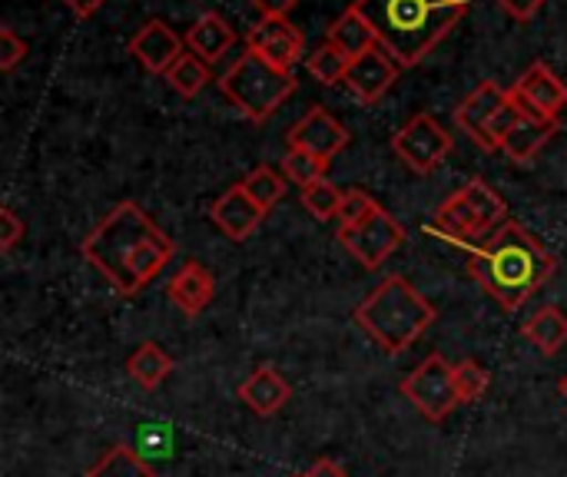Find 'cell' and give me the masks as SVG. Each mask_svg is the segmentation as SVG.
<instances>
[{
  "instance_id": "obj_32",
  "label": "cell",
  "mask_w": 567,
  "mask_h": 477,
  "mask_svg": "<svg viewBox=\"0 0 567 477\" xmlns=\"http://www.w3.org/2000/svg\"><path fill=\"white\" fill-rule=\"evenodd\" d=\"M525 116V106L515 100V93L508 90V100H505V106L495 113V120H492V126H488V139H492V149H502V143H505V136L515 129V123Z\"/></svg>"
},
{
  "instance_id": "obj_37",
  "label": "cell",
  "mask_w": 567,
  "mask_h": 477,
  "mask_svg": "<svg viewBox=\"0 0 567 477\" xmlns=\"http://www.w3.org/2000/svg\"><path fill=\"white\" fill-rule=\"evenodd\" d=\"M252 7H256L262 17H286V13L296 7V0H252Z\"/></svg>"
},
{
  "instance_id": "obj_4",
  "label": "cell",
  "mask_w": 567,
  "mask_h": 477,
  "mask_svg": "<svg viewBox=\"0 0 567 477\" xmlns=\"http://www.w3.org/2000/svg\"><path fill=\"white\" fill-rule=\"evenodd\" d=\"M352 319L385 355H402L435 325L439 309L405 276H389L355 305Z\"/></svg>"
},
{
  "instance_id": "obj_24",
  "label": "cell",
  "mask_w": 567,
  "mask_h": 477,
  "mask_svg": "<svg viewBox=\"0 0 567 477\" xmlns=\"http://www.w3.org/2000/svg\"><path fill=\"white\" fill-rule=\"evenodd\" d=\"M83 477H156V471L143 462V455L130 445L106 448Z\"/></svg>"
},
{
  "instance_id": "obj_29",
  "label": "cell",
  "mask_w": 567,
  "mask_h": 477,
  "mask_svg": "<svg viewBox=\"0 0 567 477\" xmlns=\"http://www.w3.org/2000/svg\"><path fill=\"white\" fill-rule=\"evenodd\" d=\"M492 388V372L478 365L475 359H465L455 365V392L462 405H478Z\"/></svg>"
},
{
  "instance_id": "obj_13",
  "label": "cell",
  "mask_w": 567,
  "mask_h": 477,
  "mask_svg": "<svg viewBox=\"0 0 567 477\" xmlns=\"http://www.w3.org/2000/svg\"><path fill=\"white\" fill-rule=\"evenodd\" d=\"M399 63L382 50V46H372L369 53H362V56H355L352 60V66H349V73H346V86L365 103V106H372V103H379L389 90H392V83L399 80Z\"/></svg>"
},
{
  "instance_id": "obj_26",
  "label": "cell",
  "mask_w": 567,
  "mask_h": 477,
  "mask_svg": "<svg viewBox=\"0 0 567 477\" xmlns=\"http://www.w3.org/2000/svg\"><path fill=\"white\" fill-rule=\"evenodd\" d=\"M166 83H169L179 96L193 100V96H199L203 86L209 83V63L199 60L196 53H183V56L169 66Z\"/></svg>"
},
{
  "instance_id": "obj_22",
  "label": "cell",
  "mask_w": 567,
  "mask_h": 477,
  "mask_svg": "<svg viewBox=\"0 0 567 477\" xmlns=\"http://www.w3.org/2000/svg\"><path fill=\"white\" fill-rule=\"evenodd\" d=\"M462 189H465V196H468V203H472V209H475L478 239L485 242L488 236H495V232L508 222V206H505V199H502L485 179H472V183H465Z\"/></svg>"
},
{
  "instance_id": "obj_31",
  "label": "cell",
  "mask_w": 567,
  "mask_h": 477,
  "mask_svg": "<svg viewBox=\"0 0 567 477\" xmlns=\"http://www.w3.org/2000/svg\"><path fill=\"white\" fill-rule=\"evenodd\" d=\"M379 209V203L365 193V189H349L342 196V209H339V229L359 226L362 219H369Z\"/></svg>"
},
{
  "instance_id": "obj_9",
  "label": "cell",
  "mask_w": 567,
  "mask_h": 477,
  "mask_svg": "<svg viewBox=\"0 0 567 477\" xmlns=\"http://www.w3.org/2000/svg\"><path fill=\"white\" fill-rule=\"evenodd\" d=\"M515 100L525 106V113L542 116V120H558L567 106V83L545 63H532L512 86Z\"/></svg>"
},
{
  "instance_id": "obj_27",
  "label": "cell",
  "mask_w": 567,
  "mask_h": 477,
  "mask_svg": "<svg viewBox=\"0 0 567 477\" xmlns=\"http://www.w3.org/2000/svg\"><path fill=\"white\" fill-rule=\"evenodd\" d=\"M329 166H332V159H322V156L306 153V149H286V156H282V176L302 189L312 183H322Z\"/></svg>"
},
{
  "instance_id": "obj_10",
  "label": "cell",
  "mask_w": 567,
  "mask_h": 477,
  "mask_svg": "<svg viewBox=\"0 0 567 477\" xmlns=\"http://www.w3.org/2000/svg\"><path fill=\"white\" fill-rule=\"evenodd\" d=\"M349 129L326 110V106H312L289 133H286V143L289 149H306V153H316L322 159H336L346 146H349Z\"/></svg>"
},
{
  "instance_id": "obj_1",
  "label": "cell",
  "mask_w": 567,
  "mask_h": 477,
  "mask_svg": "<svg viewBox=\"0 0 567 477\" xmlns=\"http://www.w3.org/2000/svg\"><path fill=\"white\" fill-rule=\"evenodd\" d=\"M173 252V239L133 199L116 203L80 242V256L123 299L143 292L169 266Z\"/></svg>"
},
{
  "instance_id": "obj_38",
  "label": "cell",
  "mask_w": 567,
  "mask_h": 477,
  "mask_svg": "<svg viewBox=\"0 0 567 477\" xmlns=\"http://www.w3.org/2000/svg\"><path fill=\"white\" fill-rule=\"evenodd\" d=\"M60 3H63V7H70L76 17H93L106 0H60Z\"/></svg>"
},
{
  "instance_id": "obj_17",
  "label": "cell",
  "mask_w": 567,
  "mask_h": 477,
  "mask_svg": "<svg viewBox=\"0 0 567 477\" xmlns=\"http://www.w3.org/2000/svg\"><path fill=\"white\" fill-rule=\"evenodd\" d=\"M292 398V385L272 369V365H259L243 385H239V402L256 412L259 418H272L279 415Z\"/></svg>"
},
{
  "instance_id": "obj_30",
  "label": "cell",
  "mask_w": 567,
  "mask_h": 477,
  "mask_svg": "<svg viewBox=\"0 0 567 477\" xmlns=\"http://www.w3.org/2000/svg\"><path fill=\"white\" fill-rule=\"evenodd\" d=\"M342 196H346V193H342L336 183L322 179V183H312V186L302 189V206H306V212H309L312 219L329 222V219H339Z\"/></svg>"
},
{
  "instance_id": "obj_25",
  "label": "cell",
  "mask_w": 567,
  "mask_h": 477,
  "mask_svg": "<svg viewBox=\"0 0 567 477\" xmlns=\"http://www.w3.org/2000/svg\"><path fill=\"white\" fill-rule=\"evenodd\" d=\"M286 176L279 173V169H272V166H256L246 179H243V189H246V196L262 209V212H272L276 209V203L286 196Z\"/></svg>"
},
{
  "instance_id": "obj_19",
  "label": "cell",
  "mask_w": 567,
  "mask_h": 477,
  "mask_svg": "<svg viewBox=\"0 0 567 477\" xmlns=\"http://www.w3.org/2000/svg\"><path fill=\"white\" fill-rule=\"evenodd\" d=\"M233 43H236V30L229 27L226 17H219V13H213V10L203 13V17L189 27V33H186L189 53H196V56L206 60V63H216Z\"/></svg>"
},
{
  "instance_id": "obj_18",
  "label": "cell",
  "mask_w": 567,
  "mask_h": 477,
  "mask_svg": "<svg viewBox=\"0 0 567 477\" xmlns=\"http://www.w3.org/2000/svg\"><path fill=\"white\" fill-rule=\"evenodd\" d=\"M555 133H558V120H542V116L525 113V116L515 123V129L505 136L502 149H505V156L515 159V163H532V159L551 143Z\"/></svg>"
},
{
  "instance_id": "obj_21",
  "label": "cell",
  "mask_w": 567,
  "mask_h": 477,
  "mask_svg": "<svg viewBox=\"0 0 567 477\" xmlns=\"http://www.w3.org/2000/svg\"><path fill=\"white\" fill-rule=\"evenodd\" d=\"M329 43H336L349 60L369 53L372 46H379V37L372 30V23L365 20V13L352 3L332 27H329Z\"/></svg>"
},
{
  "instance_id": "obj_11",
  "label": "cell",
  "mask_w": 567,
  "mask_h": 477,
  "mask_svg": "<svg viewBox=\"0 0 567 477\" xmlns=\"http://www.w3.org/2000/svg\"><path fill=\"white\" fill-rule=\"evenodd\" d=\"M505 100H508V90L498 86L495 80H485V83H478V86L455 106V126H458L462 133H468V139L478 143L485 153H495V149H492V139H488V126H492L495 113L505 106Z\"/></svg>"
},
{
  "instance_id": "obj_35",
  "label": "cell",
  "mask_w": 567,
  "mask_h": 477,
  "mask_svg": "<svg viewBox=\"0 0 567 477\" xmlns=\"http://www.w3.org/2000/svg\"><path fill=\"white\" fill-rule=\"evenodd\" d=\"M498 3H502V10L512 13L515 20H532V17L545 7V0H498Z\"/></svg>"
},
{
  "instance_id": "obj_28",
  "label": "cell",
  "mask_w": 567,
  "mask_h": 477,
  "mask_svg": "<svg viewBox=\"0 0 567 477\" xmlns=\"http://www.w3.org/2000/svg\"><path fill=\"white\" fill-rule=\"evenodd\" d=\"M349 66H352V60L336 46V43H322V46H316L312 53H309V60H306V70L319 80V83H326V86H336V83H342L346 80V73H349Z\"/></svg>"
},
{
  "instance_id": "obj_23",
  "label": "cell",
  "mask_w": 567,
  "mask_h": 477,
  "mask_svg": "<svg viewBox=\"0 0 567 477\" xmlns=\"http://www.w3.org/2000/svg\"><path fill=\"white\" fill-rule=\"evenodd\" d=\"M173 359L156 345V342H143L130 359H126V375L140 385V388H146V392H156L169 375H173Z\"/></svg>"
},
{
  "instance_id": "obj_12",
  "label": "cell",
  "mask_w": 567,
  "mask_h": 477,
  "mask_svg": "<svg viewBox=\"0 0 567 477\" xmlns=\"http://www.w3.org/2000/svg\"><path fill=\"white\" fill-rule=\"evenodd\" d=\"M246 46L259 50L279 70H296V63L302 56V46H306V37L286 17H262L249 30V43Z\"/></svg>"
},
{
  "instance_id": "obj_7",
  "label": "cell",
  "mask_w": 567,
  "mask_h": 477,
  "mask_svg": "<svg viewBox=\"0 0 567 477\" xmlns=\"http://www.w3.org/2000/svg\"><path fill=\"white\" fill-rule=\"evenodd\" d=\"M452 133L432 113H415L399 133H392V153L419 176L435 173L452 156Z\"/></svg>"
},
{
  "instance_id": "obj_3",
  "label": "cell",
  "mask_w": 567,
  "mask_h": 477,
  "mask_svg": "<svg viewBox=\"0 0 567 477\" xmlns=\"http://www.w3.org/2000/svg\"><path fill=\"white\" fill-rule=\"evenodd\" d=\"M379 46L402 66H419L468 13V0H355Z\"/></svg>"
},
{
  "instance_id": "obj_20",
  "label": "cell",
  "mask_w": 567,
  "mask_h": 477,
  "mask_svg": "<svg viewBox=\"0 0 567 477\" xmlns=\"http://www.w3.org/2000/svg\"><path fill=\"white\" fill-rule=\"evenodd\" d=\"M522 335L542 352V355H558L567 345V315L558 305H542L538 312H532V319H525Z\"/></svg>"
},
{
  "instance_id": "obj_2",
  "label": "cell",
  "mask_w": 567,
  "mask_h": 477,
  "mask_svg": "<svg viewBox=\"0 0 567 477\" xmlns=\"http://www.w3.org/2000/svg\"><path fill=\"white\" fill-rule=\"evenodd\" d=\"M555 272V252H548L545 242L515 219H508L495 236L468 252V276L505 312H518L538 289L551 282Z\"/></svg>"
},
{
  "instance_id": "obj_33",
  "label": "cell",
  "mask_w": 567,
  "mask_h": 477,
  "mask_svg": "<svg viewBox=\"0 0 567 477\" xmlns=\"http://www.w3.org/2000/svg\"><path fill=\"white\" fill-rule=\"evenodd\" d=\"M27 56V40L13 33V27H0V70L10 73Z\"/></svg>"
},
{
  "instance_id": "obj_8",
  "label": "cell",
  "mask_w": 567,
  "mask_h": 477,
  "mask_svg": "<svg viewBox=\"0 0 567 477\" xmlns=\"http://www.w3.org/2000/svg\"><path fill=\"white\" fill-rule=\"evenodd\" d=\"M405 226L392 216V212H385L382 206L369 216V219H362L359 226H349V229H339V242H342V249L362 266V269H369V272H375L402 242H405Z\"/></svg>"
},
{
  "instance_id": "obj_16",
  "label": "cell",
  "mask_w": 567,
  "mask_h": 477,
  "mask_svg": "<svg viewBox=\"0 0 567 477\" xmlns=\"http://www.w3.org/2000/svg\"><path fill=\"white\" fill-rule=\"evenodd\" d=\"M209 219L223 229L226 239L246 242V239L259 229V222L266 219V212L246 196V189H243V183H239V186H229V189L209 206Z\"/></svg>"
},
{
  "instance_id": "obj_5",
  "label": "cell",
  "mask_w": 567,
  "mask_h": 477,
  "mask_svg": "<svg viewBox=\"0 0 567 477\" xmlns=\"http://www.w3.org/2000/svg\"><path fill=\"white\" fill-rule=\"evenodd\" d=\"M219 90L246 120L262 123L296 93V73L272 66L259 50L246 46L239 60L219 76Z\"/></svg>"
},
{
  "instance_id": "obj_14",
  "label": "cell",
  "mask_w": 567,
  "mask_h": 477,
  "mask_svg": "<svg viewBox=\"0 0 567 477\" xmlns=\"http://www.w3.org/2000/svg\"><path fill=\"white\" fill-rule=\"evenodd\" d=\"M166 295H169V302H173L183 315L196 319V315H203V312L209 309V302H213V295H216V279H213V272H209L199 259H189V262H183V266L173 272V279L166 282Z\"/></svg>"
},
{
  "instance_id": "obj_39",
  "label": "cell",
  "mask_w": 567,
  "mask_h": 477,
  "mask_svg": "<svg viewBox=\"0 0 567 477\" xmlns=\"http://www.w3.org/2000/svg\"><path fill=\"white\" fill-rule=\"evenodd\" d=\"M558 392H561V398H565V402H567V375H565V379H561V382H558Z\"/></svg>"
},
{
  "instance_id": "obj_15",
  "label": "cell",
  "mask_w": 567,
  "mask_h": 477,
  "mask_svg": "<svg viewBox=\"0 0 567 477\" xmlns=\"http://www.w3.org/2000/svg\"><path fill=\"white\" fill-rule=\"evenodd\" d=\"M130 53L150 70V73H169V66L183 56V40L179 33L163 23V20H150L136 30V37L130 40Z\"/></svg>"
},
{
  "instance_id": "obj_34",
  "label": "cell",
  "mask_w": 567,
  "mask_h": 477,
  "mask_svg": "<svg viewBox=\"0 0 567 477\" xmlns=\"http://www.w3.org/2000/svg\"><path fill=\"white\" fill-rule=\"evenodd\" d=\"M23 232H27V226H23V219L17 216V209L3 206V209H0V249L10 252V249L23 239Z\"/></svg>"
},
{
  "instance_id": "obj_36",
  "label": "cell",
  "mask_w": 567,
  "mask_h": 477,
  "mask_svg": "<svg viewBox=\"0 0 567 477\" xmlns=\"http://www.w3.org/2000/svg\"><path fill=\"white\" fill-rule=\"evenodd\" d=\"M292 477H349V471H346L342 465H336V462L322 458V462L309 465L306 471H299V475H292Z\"/></svg>"
},
{
  "instance_id": "obj_6",
  "label": "cell",
  "mask_w": 567,
  "mask_h": 477,
  "mask_svg": "<svg viewBox=\"0 0 567 477\" xmlns=\"http://www.w3.org/2000/svg\"><path fill=\"white\" fill-rule=\"evenodd\" d=\"M399 392L432 425L445 422L462 405L458 402V392H455V365H449L442 352H432L415 372H409L402 379Z\"/></svg>"
}]
</instances>
